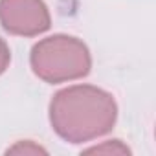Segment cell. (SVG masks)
Wrapping results in <instances>:
<instances>
[{"mask_svg":"<svg viewBox=\"0 0 156 156\" xmlns=\"http://www.w3.org/2000/svg\"><path fill=\"white\" fill-rule=\"evenodd\" d=\"M85 152L87 154H130V149L125 143H121L119 140H110L101 145L88 147L85 149Z\"/></svg>","mask_w":156,"mask_h":156,"instance_id":"4","label":"cell"},{"mask_svg":"<svg viewBox=\"0 0 156 156\" xmlns=\"http://www.w3.org/2000/svg\"><path fill=\"white\" fill-rule=\"evenodd\" d=\"M0 24L19 37H37L50 30L51 17L44 0H0Z\"/></svg>","mask_w":156,"mask_h":156,"instance_id":"3","label":"cell"},{"mask_svg":"<svg viewBox=\"0 0 156 156\" xmlns=\"http://www.w3.org/2000/svg\"><path fill=\"white\" fill-rule=\"evenodd\" d=\"M9 61H11V50H9V46L6 44L4 39H0V75L8 70Z\"/></svg>","mask_w":156,"mask_h":156,"instance_id":"6","label":"cell"},{"mask_svg":"<svg viewBox=\"0 0 156 156\" xmlns=\"http://www.w3.org/2000/svg\"><path fill=\"white\" fill-rule=\"evenodd\" d=\"M118 119L112 94L94 85H73L59 90L50 103V123L68 143H87L110 132Z\"/></svg>","mask_w":156,"mask_h":156,"instance_id":"1","label":"cell"},{"mask_svg":"<svg viewBox=\"0 0 156 156\" xmlns=\"http://www.w3.org/2000/svg\"><path fill=\"white\" fill-rule=\"evenodd\" d=\"M30 64L39 79L59 85L87 77L92 68V57L81 39L57 33L39 41L31 48Z\"/></svg>","mask_w":156,"mask_h":156,"instance_id":"2","label":"cell"},{"mask_svg":"<svg viewBox=\"0 0 156 156\" xmlns=\"http://www.w3.org/2000/svg\"><path fill=\"white\" fill-rule=\"evenodd\" d=\"M6 154H48V151L42 149L41 145H37V143L26 140V141H19V143H15L13 147H9V149L6 151Z\"/></svg>","mask_w":156,"mask_h":156,"instance_id":"5","label":"cell"}]
</instances>
